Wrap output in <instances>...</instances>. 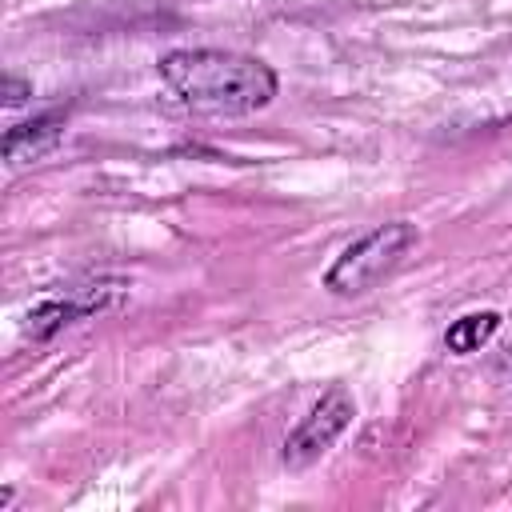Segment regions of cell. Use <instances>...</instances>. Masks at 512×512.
I'll list each match as a JSON object with an SVG mask.
<instances>
[{"label":"cell","mask_w":512,"mask_h":512,"mask_svg":"<svg viewBox=\"0 0 512 512\" xmlns=\"http://www.w3.org/2000/svg\"><path fill=\"white\" fill-rule=\"evenodd\" d=\"M28 96H32V84H24V80H16V76H8V80H4V104H8V108L24 104Z\"/></svg>","instance_id":"cell-7"},{"label":"cell","mask_w":512,"mask_h":512,"mask_svg":"<svg viewBox=\"0 0 512 512\" xmlns=\"http://www.w3.org/2000/svg\"><path fill=\"white\" fill-rule=\"evenodd\" d=\"M64 136V120L60 116H36V120H24V124H12L4 132V160L12 168L20 164H32L40 156H48Z\"/></svg>","instance_id":"cell-5"},{"label":"cell","mask_w":512,"mask_h":512,"mask_svg":"<svg viewBox=\"0 0 512 512\" xmlns=\"http://www.w3.org/2000/svg\"><path fill=\"white\" fill-rule=\"evenodd\" d=\"M164 84L192 112L208 116H240L256 112L276 96V72L240 52L224 48H180L160 60Z\"/></svg>","instance_id":"cell-1"},{"label":"cell","mask_w":512,"mask_h":512,"mask_svg":"<svg viewBox=\"0 0 512 512\" xmlns=\"http://www.w3.org/2000/svg\"><path fill=\"white\" fill-rule=\"evenodd\" d=\"M352 416H356L352 396H348L344 388H328V392L308 408V416L288 432L280 460H284L288 468H308L312 460H320V456L336 444V436L352 424Z\"/></svg>","instance_id":"cell-3"},{"label":"cell","mask_w":512,"mask_h":512,"mask_svg":"<svg viewBox=\"0 0 512 512\" xmlns=\"http://www.w3.org/2000/svg\"><path fill=\"white\" fill-rule=\"evenodd\" d=\"M416 244V228L408 220H392V224H380L372 228L368 236H360L356 244H348L336 264L328 268L324 284L336 292V296H360L368 292L376 280H384L400 260L404 252Z\"/></svg>","instance_id":"cell-2"},{"label":"cell","mask_w":512,"mask_h":512,"mask_svg":"<svg viewBox=\"0 0 512 512\" xmlns=\"http://www.w3.org/2000/svg\"><path fill=\"white\" fill-rule=\"evenodd\" d=\"M496 328H500V312H468V316H460V320L448 324L444 348L456 352V356H468V352L484 348L496 336Z\"/></svg>","instance_id":"cell-6"},{"label":"cell","mask_w":512,"mask_h":512,"mask_svg":"<svg viewBox=\"0 0 512 512\" xmlns=\"http://www.w3.org/2000/svg\"><path fill=\"white\" fill-rule=\"evenodd\" d=\"M124 284L116 280H96V284H84V288H72L68 296H48L40 300L32 312H28V336L40 344V340H52L60 328L92 316V312H104L108 304H116Z\"/></svg>","instance_id":"cell-4"}]
</instances>
